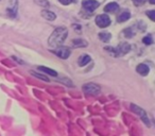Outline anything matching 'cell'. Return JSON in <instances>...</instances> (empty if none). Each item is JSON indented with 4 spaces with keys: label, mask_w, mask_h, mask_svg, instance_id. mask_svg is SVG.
<instances>
[{
    "label": "cell",
    "mask_w": 155,
    "mask_h": 136,
    "mask_svg": "<svg viewBox=\"0 0 155 136\" xmlns=\"http://www.w3.org/2000/svg\"><path fill=\"white\" fill-rule=\"evenodd\" d=\"M31 74H32L34 77H36V78L41 79V80H43V81H46V82H48V81H49V79L46 78V77H44V76H41V75H39V74H36V72H33V71L31 72Z\"/></svg>",
    "instance_id": "ac0fdd59"
},
{
    "label": "cell",
    "mask_w": 155,
    "mask_h": 136,
    "mask_svg": "<svg viewBox=\"0 0 155 136\" xmlns=\"http://www.w3.org/2000/svg\"><path fill=\"white\" fill-rule=\"evenodd\" d=\"M73 0H60V2L63 3V5H70L71 2H72Z\"/></svg>",
    "instance_id": "ffe728a7"
},
{
    "label": "cell",
    "mask_w": 155,
    "mask_h": 136,
    "mask_svg": "<svg viewBox=\"0 0 155 136\" xmlns=\"http://www.w3.org/2000/svg\"><path fill=\"white\" fill-rule=\"evenodd\" d=\"M105 49L106 50H110V52H113L115 55L120 56V55H124V54H127V52L130 51V49H131V46H130L127 43H121L120 45H119L118 47H116V48L106 47Z\"/></svg>",
    "instance_id": "7a4b0ae2"
},
{
    "label": "cell",
    "mask_w": 155,
    "mask_h": 136,
    "mask_svg": "<svg viewBox=\"0 0 155 136\" xmlns=\"http://www.w3.org/2000/svg\"><path fill=\"white\" fill-rule=\"evenodd\" d=\"M67 35H68V30L65 27H60V28L55 29L50 35L49 39H48V44L50 47L52 48H58L62 46V44L65 41Z\"/></svg>",
    "instance_id": "6da1fadb"
},
{
    "label": "cell",
    "mask_w": 155,
    "mask_h": 136,
    "mask_svg": "<svg viewBox=\"0 0 155 136\" xmlns=\"http://www.w3.org/2000/svg\"><path fill=\"white\" fill-rule=\"evenodd\" d=\"M133 2L135 5H140L144 2V0H133Z\"/></svg>",
    "instance_id": "44dd1931"
},
{
    "label": "cell",
    "mask_w": 155,
    "mask_h": 136,
    "mask_svg": "<svg viewBox=\"0 0 155 136\" xmlns=\"http://www.w3.org/2000/svg\"><path fill=\"white\" fill-rule=\"evenodd\" d=\"M147 15L151 18V20H155V11L154 10H153V11H148L147 12Z\"/></svg>",
    "instance_id": "d6986e66"
},
{
    "label": "cell",
    "mask_w": 155,
    "mask_h": 136,
    "mask_svg": "<svg viewBox=\"0 0 155 136\" xmlns=\"http://www.w3.org/2000/svg\"><path fill=\"white\" fill-rule=\"evenodd\" d=\"M132 108L133 110H135V112L137 113V114L140 115V117L142 118V120L144 121V123H147L148 125H150V122H149V119H148V116L146 115V113H144L143 110H141L140 108H138V106L136 105H132Z\"/></svg>",
    "instance_id": "52a82bcc"
},
{
    "label": "cell",
    "mask_w": 155,
    "mask_h": 136,
    "mask_svg": "<svg viewBox=\"0 0 155 136\" xmlns=\"http://www.w3.org/2000/svg\"><path fill=\"white\" fill-rule=\"evenodd\" d=\"M83 91L85 94H89V95H95L100 91V87L97 84H93V83H88L83 86Z\"/></svg>",
    "instance_id": "8992f818"
},
{
    "label": "cell",
    "mask_w": 155,
    "mask_h": 136,
    "mask_svg": "<svg viewBox=\"0 0 155 136\" xmlns=\"http://www.w3.org/2000/svg\"><path fill=\"white\" fill-rule=\"evenodd\" d=\"M149 1H150V3H152V5H154L155 3V0H149Z\"/></svg>",
    "instance_id": "7402d4cb"
},
{
    "label": "cell",
    "mask_w": 155,
    "mask_h": 136,
    "mask_svg": "<svg viewBox=\"0 0 155 136\" xmlns=\"http://www.w3.org/2000/svg\"><path fill=\"white\" fill-rule=\"evenodd\" d=\"M130 17H131V14H130L129 12H123V13H121L120 15L118 16L117 20H118L119 22H127Z\"/></svg>",
    "instance_id": "7c38bea8"
},
{
    "label": "cell",
    "mask_w": 155,
    "mask_h": 136,
    "mask_svg": "<svg viewBox=\"0 0 155 136\" xmlns=\"http://www.w3.org/2000/svg\"><path fill=\"white\" fill-rule=\"evenodd\" d=\"M82 5L86 11L93 12L99 7V2L96 1V0H83Z\"/></svg>",
    "instance_id": "5b68a950"
},
{
    "label": "cell",
    "mask_w": 155,
    "mask_h": 136,
    "mask_svg": "<svg viewBox=\"0 0 155 136\" xmlns=\"http://www.w3.org/2000/svg\"><path fill=\"white\" fill-rule=\"evenodd\" d=\"M99 37L102 41L107 43V41L110 39V37H112V35H110L108 32H101V33H99Z\"/></svg>",
    "instance_id": "5bb4252c"
},
{
    "label": "cell",
    "mask_w": 155,
    "mask_h": 136,
    "mask_svg": "<svg viewBox=\"0 0 155 136\" xmlns=\"http://www.w3.org/2000/svg\"><path fill=\"white\" fill-rule=\"evenodd\" d=\"M136 71H137L139 75H141V76L144 77L149 74L150 68H149V66H147L146 64H139L137 66V68H136Z\"/></svg>",
    "instance_id": "ba28073f"
},
{
    "label": "cell",
    "mask_w": 155,
    "mask_h": 136,
    "mask_svg": "<svg viewBox=\"0 0 155 136\" xmlns=\"http://www.w3.org/2000/svg\"><path fill=\"white\" fill-rule=\"evenodd\" d=\"M142 41H143V44H146V45H151V44L153 43L152 36H151V35H147V36H144L143 38H142Z\"/></svg>",
    "instance_id": "2e32d148"
},
{
    "label": "cell",
    "mask_w": 155,
    "mask_h": 136,
    "mask_svg": "<svg viewBox=\"0 0 155 136\" xmlns=\"http://www.w3.org/2000/svg\"><path fill=\"white\" fill-rule=\"evenodd\" d=\"M72 43L74 47H85V46H87V43L83 39H73Z\"/></svg>",
    "instance_id": "9a60e30c"
},
{
    "label": "cell",
    "mask_w": 155,
    "mask_h": 136,
    "mask_svg": "<svg viewBox=\"0 0 155 136\" xmlns=\"http://www.w3.org/2000/svg\"><path fill=\"white\" fill-rule=\"evenodd\" d=\"M96 24L100 28H106L110 25V19L107 15L105 14H101V15H98L96 17Z\"/></svg>",
    "instance_id": "3957f363"
},
{
    "label": "cell",
    "mask_w": 155,
    "mask_h": 136,
    "mask_svg": "<svg viewBox=\"0 0 155 136\" xmlns=\"http://www.w3.org/2000/svg\"><path fill=\"white\" fill-rule=\"evenodd\" d=\"M54 53H55L58 58L66 60V58H68L69 55H70V49L65 47V46H60V47L54 49Z\"/></svg>",
    "instance_id": "277c9868"
},
{
    "label": "cell",
    "mask_w": 155,
    "mask_h": 136,
    "mask_svg": "<svg viewBox=\"0 0 155 136\" xmlns=\"http://www.w3.org/2000/svg\"><path fill=\"white\" fill-rule=\"evenodd\" d=\"M39 69L41 70V71L46 72V74H48L49 76H53V77H58V74H56V71H54V70L50 69V68H48V67H44V66H39L38 67Z\"/></svg>",
    "instance_id": "4fadbf2b"
},
{
    "label": "cell",
    "mask_w": 155,
    "mask_h": 136,
    "mask_svg": "<svg viewBox=\"0 0 155 136\" xmlns=\"http://www.w3.org/2000/svg\"><path fill=\"white\" fill-rule=\"evenodd\" d=\"M35 2H36L37 5H41V7H43V8H48V7H49V3H48L47 0H35Z\"/></svg>",
    "instance_id": "e0dca14e"
},
{
    "label": "cell",
    "mask_w": 155,
    "mask_h": 136,
    "mask_svg": "<svg viewBox=\"0 0 155 136\" xmlns=\"http://www.w3.org/2000/svg\"><path fill=\"white\" fill-rule=\"evenodd\" d=\"M91 58L89 55H87V54H84V55H82L80 58V60H79V65H80L81 67L85 66V65H87L89 62H91Z\"/></svg>",
    "instance_id": "8fae6325"
},
{
    "label": "cell",
    "mask_w": 155,
    "mask_h": 136,
    "mask_svg": "<svg viewBox=\"0 0 155 136\" xmlns=\"http://www.w3.org/2000/svg\"><path fill=\"white\" fill-rule=\"evenodd\" d=\"M118 10H119V5H117L116 2L108 3V5H106L105 8H104V11L107 12V13H116Z\"/></svg>",
    "instance_id": "9c48e42d"
},
{
    "label": "cell",
    "mask_w": 155,
    "mask_h": 136,
    "mask_svg": "<svg viewBox=\"0 0 155 136\" xmlns=\"http://www.w3.org/2000/svg\"><path fill=\"white\" fill-rule=\"evenodd\" d=\"M41 16H43L44 18H46V19L48 20H54L55 19V14L52 13V12L50 11H47V10H44V11H41Z\"/></svg>",
    "instance_id": "30bf717a"
}]
</instances>
